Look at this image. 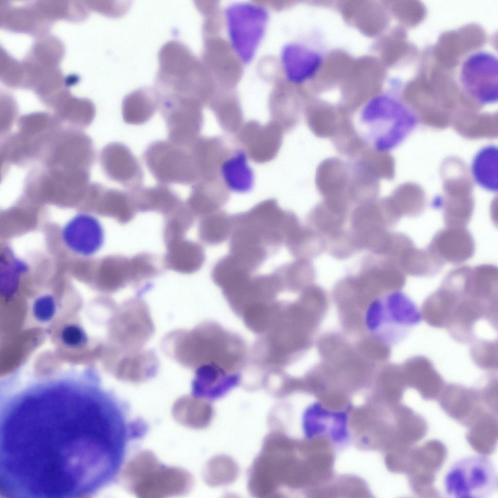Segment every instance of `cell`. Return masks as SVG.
Instances as JSON below:
<instances>
[{"mask_svg": "<svg viewBox=\"0 0 498 498\" xmlns=\"http://www.w3.org/2000/svg\"><path fill=\"white\" fill-rule=\"evenodd\" d=\"M326 242L312 228L301 226L286 247L297 259L309 260L326 249Z\"/></svg>", "mask_w": 498, "mask_h": 498, "instance_id": "24", "label": "cell"}, {"mask_svg": "<svg viewBox=\"0 0 498 498\" xmlns=\"http://www.w3.org/2000/svg\"><path fill=\"white\" fill-rule=\"evenodd\" d=\"M157 106L156 101L147 96L138 94L130 95L123 104L124 121L129 124H143L153 116Z\"/></svg>", "mask_w": 498, "mask_h": 498, "instance_id": "27", "label": "cell"}, {"mask_svg": "<svg viewBox=\"0 0 498 498\" xmlns=\"http://www.w3.org/2000/svg\"><path fill=\"white\" fill-rule=\"evenodd\" d=\"M322 59L318 52L296 43L285 46L281 53L285 74L290 82L297 84L305 82L315 75Z\"/></svg>", "mask_w": 498, "mask_h": 498, "instance_id": "15", "label": "cell"}, {"mask_svg": "<svg viewBox=\"0 0 498 498\" xmlns=\"http://www.w3.org/2000/svg\"><path fill=\"white\" fill-rule=\"evenodd\" d=\"M124 415L100 385L70 374L16 389L0 414V461L31 498H75L100 488L118 469L128 441Z\"/></svg>", "mask_w": 498, "mask_h": 498, "instance_id": "1", "label": "cell"}, {"mask_svg": "<svg viewBox=\"0 0 498 498\" xmlns=\"http://www.w3.org/2000/svg\"><path fill=\"white\" fill-rule=\"evenodd\" d=\"M369 311L375 313L376 320L368 321L370 327L377 323L383 340L394 345L405 340L421 322L422 315L416 304L404 294L395 292L383 299H376ZM367 321V322H368Z\"/></svg>", "mask_w": 498, "mask_h": 498, "instance_id": "4", "label": "cell"}, {"mask_svg": "<svg viewBox=\"0 0 498 498\" xmlns=\"http://www.w3.org/2000/svg\"><path fill=\"white\" fill-rule=\"evenodd\" d=\"M116 375L118 379L132 383H140L152 377L157 373L158 362L155 354L150 351L117 352Z\"/></svg>", "mask_w": 498, "mask_h": 498, "instance_id": "17", "label": "cell"}, {"mask_svg": "<svg viewBox=\"0 0 498 498\" xmlns=\"http://www.w3.org/2000/svg\"><path fill=\"white\" fill-rule=\"evenodd\" d=\"M445 494L452 498H489L498 488L497 468L489 457L471 455L455 461L444 478Z\"/></svg>", "mask_w": 498, "mask_h": 498, "instance_id": "2", "label": "cell"}, {"mask_svg": "<svg viewBox=\"0 0 498 498\" xmlns=\"http://www.w3.org/2000/svg\"><path fill=\"white\" fill-rule=\"evenodd\" d=\"M111 321L113 338L123 350H140L154 332L148 307L139 298L122 303Z\"/></svg>", "mask_w": 498, "mask_h": 498, "instance_id": "8", "label": "cell"}, {"mask_svg": "<svg viewBox=\"0 0 498 498\" xmlns=\"http://www.w3.org/2000/svg\"><path fill=\"white\" fill-rule=\"evenodd\" d=\"M350 173L347 196L350 203L357 205L377 199L378 179L358 162L349 164Z\"/></svg>", "mask_w": 498, "mask_h": 498, "instance_id": "22", "label": "cell"}, {"mask_svg": "<svg viewBox=\"0 0 498 498\" xmlns=\"http://www.w3.org/2000/svg\"><path fill=\"white\" fill-rule=\"evenodd\" d=\"M498 150L494 146L481 150L472 164V174L479 185L489 190L496 191L497 184Z\"/></svg>", "mask_w": 498, "mask_h": 498, "instance_id": "26", "label": "cell"}, {"mask_svg": "<svg viewBox=\"0 0 498 498\" xmlns=\"http://www.w3.org/2000/svg\"><path fill=\"white\" fill-rule=\"evenodd\" d=\"M237 133V139L243 150L258 163L267 162L274 158L282 142L283 131L272 121L265 125L256 121H249Z\"/></svg>", "mask_w": 498, "mask_h": 498, "instance_id": "11", "label": "cell"}, {"mask_svg": "<svg viewBox=\"0 0 498 498\" xmlns=\"http://www.w3.org/2000/svg\"><path fill=\"white\" fill-rule=\"evenodd\" d=\"M229 38L239 57L250 61L266 30L268 15L262 8L251 3H236L225 11Z\"/></svg>", "mask_w": 498, "mask_h": 498, "instance_id": "6", "label": "cell"}, {"mask_svg": "<svg viewBox=\"0 0 498 498\" xmlns=\"http://www.w3.org/2000/svg\"><path fill=\"white\" fill-rule=\"evenodd\" d=\"M62 343L69 348H80L88 341V336L84 329L77 324L64 326L60 333Z\"/></svg>", "mask_w": 498, "mask_h": 498, "instance_id": "34", "label": "cell"}, {"mask_svg": "<svg viewBox=\"0 0 498 498\" xmlns=\"http://www.w3.org/2000/svg\"><path fill=\"white\" fill-rule=\"evenodd\" d=\"M61 238L65 245L72 252L82 256H89L102 248L105 234L98 219L89 214L79 213L64 225Z\"/></svg>", "mask_w": 498, "mask_h": 498, "instance_id": "12", "label": "cell"}, {"mask_svg": "<svg viewBox=\"0 0 498 498\" xmlns=\"http://www.w3.org/2000/svg\"><path fill=\"white\" fill-rule=\"evenodd\" d=\"M460 81L466 93L482 105L498 101V59L493 53L479 51L467 57L461 66Z\"/></svg>", "mask_w": 498, "mask_h": 498, "instance_id": "9", "label": "cell"}, {"mask_svg": "<svg viewBox=\"0 0 498 498\" xmlns=\"http://www.w3.org/2000/svg\"><path fill=\"white\" fill-rule=\"evenodd\" d=\"M346 116L338 115L330 110H318L306 114V123L316 136L332 138L337 133Z\"/></svg>", "mask_w": 498, "mask_h": 498, "instance_id": "28", "label": "cell"}, {"mask_svg": "<svg viewBox=\"0 0 498 498\" xmlns=\"http://www.w3.org/2000/svg\"><path fill=\"white\" fill-rule=\"evenodd\" d=\"M166 247L163 263L168 269L182 274H192L199 270L205 262L204 249L196 242L183 238Z\"/></svg>", "mask_w": 498, "mask_h": 498, "instance_id": "18", "label": "cell"}, {"mask_svg": "<svg viewBox=\"0 0 498 498\" xmlns=\"http://www.w3.org/2000/svg\"><path fill=\"white\" fill-rule=\"evenodd\" d=\"M144 162L151 174L164 185H193L200 174L191 146L176 144L168 140L151 143L143 153Z\"/></svg>", "mask_w": 498, "mask_h": 498, "instance_id": "3", "label": "cell"}, {"mask_svg": "<svg viewBox=\"0 0 498 498\" xmlns=\"http://www.w3.org/2000/svg\"><path fill=\"white\" fill-rule=\"evenodd\" d=\"M56 310V304L54 298L50 294L42 295L34 301L33 314L39 322H47L54 317Z\"/></svg>", "mask_w": 498, "mask_h": 498, "instance_id": "35", "label": "cell"}, {"mask_svg": "<svg viewBox=\"0 0 498 498\" xmlns=\"http://www.w3.org/2000/svg\"><path fill=\"white\" fill-rule=\"evenodd\" d=\"M165 218L163 238L167 245L184 238L185 234L193 224L195 217L184 202Z\"/></svg>", "mask_w": 498, "mask_h": 498, "instance_id": "30", "label": "cell"}, {"mask_svg": "<svg viewBox=\"0 0 498 498\" xmlns=\"http://www.w3.org/2000/svg\"><path fill=\"white\" fill-rule=\"evenodd\" d=\"M191 484L187 471L162 465L154 455L142 464L127 486L140 497L162 498L185 494Z\"/></svg>", "mask_w": 498, "mask_h": 498, "instance_id": "7", "label": "cell"}, {"mask_svg": "<svg viewBox=\"0 0 498 498\" xmlns=\"http://www.w3.org/2000/svg\"><path fill=\"white\" fill-rule=\"evenodd\" d=\"M309 261L296 259L274 270L283 290L297 291L311 284L315 277V271Z\"/></svg>", "mask_w": 498, "mask_h": 498, "instance_id": "25", "label": "cell"}, {"mask_svg": "<svg viewBox=\"0 0 498 498\" xmlns=\"http://www.w3.org/2000/svg\"><path fill=\"white\" fill-rule=\"evenodd\" d=\"M331 139L338 151L350 157L357 158L368 146L366 142L357 133L351 121L347 118Z\"/></svg>", "mask_w": 498, "mask_h": 498, "instance_id": "29", "label": "cell"}, {"mask_svg": "<svg viewBox=\"0 0 498 498\" xmlns=\"http://www.w3.org/2000/svg\"><path fill=\"white\" fill-rule=\"evenodd\" d=\"M328 238L329 241L326 243V249L336 258H347L360 249L351 231L341 230Z\"/></svg>", "mask_w": 498, "mask_h": 498, "instance_id": "32", "label": "cell"}, {"mask_svg": "<svg viewBox=\"0 0 498 498\" xmlns=\"http://www.w3.org/2000/svg\"><path fill=\"white\" fill-rule=\"evenodd\" d=\"M168 140L182 146L190 145L198 137L203 124L198 105L187 98L166 99L160 103Z\"/></svg>", "mask_w": 498, "mask_h": 498, "instance_id": "10", "label": "cell"}, {"mask_svg": "<svg viewBox=\"0 0 498 498\" xmlns=\"http://www.w3.org/2000/svg\"><path fill=\"white\" fill-rule=\"evenodd\" d=\"M220 176L202 179L192 185L186 205L194 217L202 218L221 210L230 197Z\"/></svg>", "mask_w": 498, "mask_h": 498, "instance_id": "14", "label": "cell"}, {"mask_svg": "<svg viewBox=\"0 0 498 498\" xmlns=\"http://www.w3.org/2000/svg\"><path fill=\"white\" fill-rule=\"evenodd\" d=\"M377 117L381 135L374 147L387 152L400 144L415 127L416 118L412 111L401 100L392 95L376 96L369 101L363 117Z\"/></svg>", "mask_w": 498, "mask_h": 498, "instance_id": "5", "label": "cell"}, {"mask_svg": "<svg viewBox=\"0 0 498 498\" xmlns=\"http://www.w3.org/2000/svg\"><path fill=\"white\" fill-rule=\"evenodd\" d=\"M128 192L137 212H158L165 216L184 203L175 192L162 184Z\"/></svg>", "mask_w": 498, "mask_h": 498, "instance_id": "19", "label": "cell"}, {"mask_svg": "<svg viewBox=\"0 0 498 498\" xmlns=\"http://www.w3.org/2000/svg\"><path fill=\"white\" fill-rule=\"evenodd\" d=\"M130 258L131 284L151 279L160 272L156 258L149 253H141Z\"/></svg>", "mask_w": 498, "mask_h": 498, "instance_id": "31", "label": "cell"}, {"mask_svg": "<svg viewBox=\"0 0 498 498\" xmlns=\"http://www.w3.org/2000/svg\"><path fill=\"white\" fill-rule=\"evenodd\" d=\"M349 204L344 201L323 200L310 213V227L331 237L341 231L347 216Z\"/></svg>", "mask_w": 498, "mask_h": 498, "instance_id": "21", "label": "cell"}, {"mask_svg": "<svg viewBox=\"0 0 498 498\" xmlns=\"http://www.w3.org/2000/svg\"><path fill=\"white\" fill-rule=\"evenodd\" d=\"M107 173L113 180L132 191L141 187L144 174L138 160L131 150L122 143L109 145L105 153Z\"/></svg>", "mask_w": 498, "mask_h": 498, "instance_id": "13", "label": "cell"}, {"mask_svg": "<svg viewBox=\"0 0 498 498\" xmlns=\"http://www.w3.org/2000/svg\"><path fill=\"white\" fill-rule=\"evenodd\" d=\"M232 227L231 215L220 210L201 218L198 228V236L207 245H219L230 238Z\"/></svg>", "mask_w": 498, "mask_h": 498, "instance_id": "23", "label": "cell"}, {"mask_svg": "<svg viewBox=\"0 0 498 498\" xmlns=\"http://www.w3.org/2000/svg\"><path fill=\"white\" fill-rule=\"evenodd\" d=\"M247 155L243 149L230 150L220 165V178L229 191L245 193L252 188L254 175Z\"/></svg>", "mask_w": 498, "mask_h": 498, "instance_id": "20", "label": "cell"}, {"mask_svg": "<svg viewBox=\"0 0 498 498\" xmlns=\"http://www.w3.org/2000/svg\"><path fill=\"white\" fill-rule=\"evenodd\" d=\"M27 268L24 262L13 255L9 260L5 259L0 271L1 288L4 292L12 293L15 290L20 275L27 271Z\"/></svg>", "mask_w": 498, "mask_h": 498, "instance_id": "33", "label": "cell"}, {"mask_svg": "<svg viewBox=\"0 0 498 498\" xmlns=\"http://www.w3.org/2000/svg\"><path fill=\"white\" fill-rule=\"evenodd\" d=\"M349 173V164L338 158H329L320 162L316 170L315 182L318 191L324 199L348 200L347 191Z\"/></svg>", "mask_w": 498, "mask_h": 498, "instance_id": "16", "label": "cell"}]
</instances>
